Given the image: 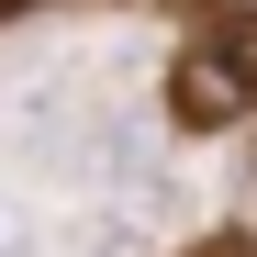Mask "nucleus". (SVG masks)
<instances>
[{
	"label": "nucleus",
	"instance_id": "nucleus-3",
	"mask_svg": "<svg viewBox=\"0 0 257 257\" xmlns=\"http://www.w3.org/2000/svg\"><path fill=\"white\" fill-rule=\"evenodd\" d=\"M246 190H257V146H246Z\"/></svg>",
	"mask_w": 257,
	"mask_h": 257
},
{
	"label": "nucleus",
	"instance_id": "nucleus-2",
	"mask_svg": "<svg viewBox=\"0 0 257 257\" xmlns=\"http://www.w3.org/2000/svg\"><path fill=\"white\" fill-rule=\"evenodd\" d=\"M201 257H257V235H235V246H201Z\"/></svg>",
	"mask_w": 257,
	"mask_h": 257
},
{
	"label": "nucleus",
	"instance_id": "nucleus-1",
	"mask_svg": "<svg viewBox=\"0 0 257 257\" xmlns=\"http://www.w3.org/2000/svg\"><path fill=\"white\" fill-rule=\"evenodd\" d=\"M168 112H179V123H246L257 112V12H212L190 45H179Z\"/></svg>",
	"mask_w": 257,
	"mask_h": 257
}]
</instances>
